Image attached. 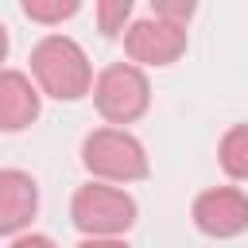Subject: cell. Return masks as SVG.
Listing matches in <instances>:
<instances>
[{
	"instance_id": "obj_9",
	"label": "cell",
	"mask_w": 248,
	"mask_h": 248,
	"mask_svg": "<svg viewBox=\"0 0 248 248\" xmlns=\"http://www.w3.org/2000/svg\"><path fill=\"white\" fill-rule=\"evenodd\" d=\"M217 159L225 167V174L232 178H248V124H236L221 136V147H217Z\"/></svg>"
},
{
	"instance_id": "obj_6",
	"label": "cell",
	"mask_w": 248,
	"mask_h": 248,
	"mask_svg": "<svg viewBox=\"0 0 248 248\" xmlns=\"http://www.w3.org/2000/svg\"><path fill=\"white\" fill-rule=\"evenodd\" d=\"M194 225L205 236L229 240L248 229V194L236 186H217L194 198Z\"/></svg>"
},
{
	"instance_id": "obj_2",
	"label": "cell",
	"mask_w": 248,
	"mask_h": 248,
	"mask_svg": "<svg viewBox=\"0 0 248 248\" xmlns=\"http://www.w3.org/2000/svg\"><path fill=\"white\" fill-rule=\"evenodd\" d=\"M81 163L89 174L108 182H136L147 178V151L124 128H97L81 143Z\"/></svg>"
},
{
	"instance_id": "obj_14",
	"label": "cell",
	"mask_w": 248,
	"mask_h": 248,
	"mask_svg": "<svg viewBox=\"0 0 248 248\" xmlns=\"http://www.w3.org/2000/svg\"><path fill=\"white\" fill-rule=\"evenodd\" d=\"M78 248H128V244L116 240V236H89V240H81Z\"/></svg>"
},
{
	"instance_id": "obj_8",
	"label": "cell",
	"mask_w": 248,
	"mask_h": 248,
	"mask_svg": "<svg viewBox=\"0 0 248 248\" xmlns=\"http://www.w3.org/2000/svg\"><path fill=\"white\" fill-rule=\"evenodd\" d=\"M35 116H39V89L19 70H4L0 74V128L19 132Z\"/></svg>"
},
{
	"instance_id": "obj_1",
	"label": "cell",
	"mask_w": 248,
	"mask_h": 248,
	"mask_svg": "<svg viewBox=\"0 0 248 248\" xmlns=\"http://www.w3.org/2000/svg\"><path fill=\"white\" fill-rule=\"evenodd\" d=\"M31 74L39 78L43 93H50L58 101H78V97L89 93V85H97L85 50L74 39H66V35H46V39L35 43Z\"/></svg>"
},
{
	"instance_id": "obj_4",
	"label": "cell",
	"mask_w": 248,
	"mask_h": 248,
	"mask_svg": "<svg viewBox=\"0 0 248 248\" xmlns=\"http://www.w3.org/2000/svg\"><path fill=\"white\" fill-rule=\"evenodd\" d=\"M93 101H97V112L112 124H132L147 112L151 105V85L143 78L140 66L132 62H116V66H105L97 85H93Z\"/></svg>"
},
{
	"instance_id": "obj_5",
	"label": "cell",
	"mask_w": 248,
	"mask_h": 248,
	"mask_svg": "<svg viewBox=\"0 0 248 248\" xmlns=\"http://www.w3.org/2000/svg\"><path fill=\"white\" fill-rule=\"evenodd\" d=\"M124 50L140 66H170L186 54V27H174L167 19H136L124 35Z\"/></svg>"
},
{
	"instance_id": "obj_3",
	"label": "cell",
	"mask_w": 248,
	"mask_h": 248,
	"mask_svg": "<svg viewBox=\"0 0 248 248\" xmlns=\"http://www.w3.org/2000/svg\"><path fill=\"white\" fill-rule=\"evenodd\" d=\"M70 217L89 236H120V232H128L136 225V202L116 186L89 182V186H81L74 194Z\"/></svg>"
},
{
	"instance_id": "obj_7",
	"label": "cell",
	"mask_w": 248,
	"mask_h": 248,
	"mask_svg": "<svg viewBox=\"0 0 248 248\" xmlns=\"http://www.w3.org/2000/svg\"><path fill=\"white\" fill-rule=\"evenodd\" d=\"M39 209V190L35 178L23 170H0V232H19Z\"/></svg>"
},
{
	"instance_id": "obj_13",
	"label": "cell",
	"mask_w": 248,
	"mask_h": 248,
	"mask_svg": "<svg viewBox=\"0 0 248 248\" xmlns=\"http://www.w3.org/2000/svg\"><path fill=\"white\" fill-rule=\"evenodd\" d=\"M8 248H54V240L43 236V232H27V236H16Z\"/></svg>"
},
{
	"instance_id": "obj_12",
	"label": "cell",
	"mask_w": 248,
	"mask_h": 248,
	"mask_svg": "<svg viewBox=\"0 0 248 248\" xmlns=\"http://www.w3.org/2000/svg\"><path fill=\"white\" fill-rule=\"evenodd\" d=\"M151 8H155V19H167L174 27H186V19L194 16V4L190 0H155Z\"/></svg>"
},
{
	"instance_id": "obj_10",
	"label": "cell",
	"mask_w": 248,
	"mask_h": 248,
	"mask_svg": "<svg viewBox=\"0 0 248 248\" xmlns=\"http://www.w3.org/2000/svg\"><path fill=\"white\" fill-rule=\"evenodd\" d=\"M78 12V0H23V16L39 23H62Z\"/></svg>"
},
{
	"instance_id": "obj_11",
	"label": "cell",
	"mask_w": 248,
	"mask_h": 248,
	"mask_svg": "<svg viewBox=\"0 0 248 248\" xmlns=\"http://www.w3.org/2000/svg\"><path fill=\"white\" fill-rule=\"evenodd\" d=\"M132 16V0H101L97 4V23H101V35H120L124 19Z\"/></svg>"
}]
</instances>
